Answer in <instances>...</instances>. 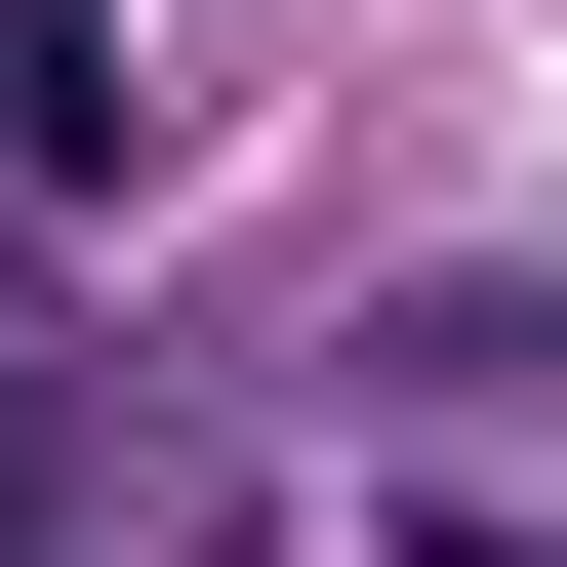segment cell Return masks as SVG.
<instances>
[{"mask_svg": "<svg viewBox=\"0 0 567 567\" xmlns=\"http://www.w3.org/2000/svg\"><path fill=\"white\" fill-rule=\"evenodd\" d=\"M0 122H41V163H122V0H0Z\"/></svg>", "mask_w": 567, "mask_h": 567, "instance_id": "1", "label": "cell"}, {"mask_svg": "<svg viewBox=\"0 0 567 567\" xmlns=\"http://www.w3.org/2000/svg\"><path fill=\"white\" fill-rule=\"evenodd\" d=\"M405 567H567V527H405Z\"/></svg>", "mask_w": 567, "mask_h": 567, "instance_id": "2", "label": "cell"}]
</instances>
